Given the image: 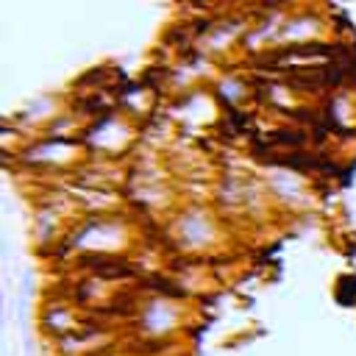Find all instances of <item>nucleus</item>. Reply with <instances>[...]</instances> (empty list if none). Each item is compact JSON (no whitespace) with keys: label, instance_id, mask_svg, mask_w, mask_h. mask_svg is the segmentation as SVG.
<instances>
[]
</instances>
